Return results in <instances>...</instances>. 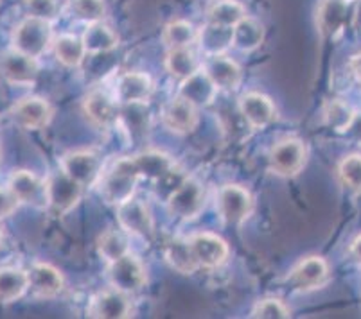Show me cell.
<instances>
[{
    "label": "cell",
    "mask_w": 361,
    "mask_h": 319,
    "mask_svg": "<svg viewBox=\"0 0 361 319\" xmlns=\"http://www.w3.org/2000/svg\"><path fill=\"white\" fill-rule=\"evenodd\" d=\"M216 94H218V87L212 83V79L205 70H198L191 77L183 79L178 92L180 97L195 104L196 108L209 106L214 103Z\"/></svg>",
    "instance_id": "17"
},
{
    "label": "cell",
    "mask_w": 361,
    "mask_h": 319,
    "mask_svg": "<svg viewBox=\"0 0 361 319\" xmlns=\"http://www.w3.org/2000/svg\"><path fill=\"white\" fill-rule=\"evenodd\" d=\"M8 189L15 194L20 203L31 205L35 208L47 206V183L35 176L29 170H16L9 176Z\"/></svg>",
    "instance_id": "7"
},
{
    "label": "cell",
    "mask_w": 361,
    "mask_h": 319,
    "mask_svg": "<svg viewBox=\"0 0 361 319\" xmlns=\"http://www.w3.org/2000/svg\"><path fill=\"white\" fill-rule=\"evenodd\" d=\"M18 199L15 197V194L11 190H2L0 189V219H4V217L11 215L13 212L18 206Z\"/></svg>",
    "instance_id": "41"
},
{
    "label": "cell",
    "mask_w": 361,
    "mask_h": 319,
    "mask_svg": "<svg viewBox=\"0 0 361 319\" xmlns=\"http://www.w3.org/2000/svg\"><path fill=\"white\" fill-rule=\"evenodd\" d=\"M108 280L114 285V289L124 292V294H130V292H137L144 287L146 271L139 258L128 253V255L121 256L119 261L111 262L108 268Z\"/></svg>",
    "instance_id": "3"
},
{
    "label": "cell",
    "mask_w": 361,
    "mask_h": 319,
    "mask_svg": "<svg viewBox=\"0 0 361 319\" xmlns=\"http://www.w3.org/2000/svg\"><path fill=\"white\" fill-rule=\"evenodd\" d=\"M27 275L29 287L38 298H54L63 289V276L49 264H35Z\"/></svg>",
    "instance_id": "22"
},
{
    "label": "cell",
    "mask_w": 361,
    "mask_h": 319,
    "mask_svg": "<svg viewBox=\"0 0 361 319\" xmlns=\"http://www.w3.org/2000/svg\"><path fill=\"white\" fill-rule=\"evenodd\" d=\"M205 72L212 79L218 90H235L241 83V68L234 59L223 54L211 56L205 65Z\"/></svg>",
    "instance_id": "21"
},
{
    "label": "cell",
    "mask_w": 361,
    "mask_h": 319,
    "mask_svg": "<svg viewBox=\"0 0 361 319\" xmlns=\"http://www.w3.org/2000/svg\"><path fill=\"white\" fill-rule=\"evenodd\" d=\"M347 20V0H322L318 8V29L327 38H336Z\"/></svg>",
    "instance_id": "24"
},
{
    "label": "cell",
    "mask_w": 361,
    "mask_h": 319,
    "mask_svg": "<svg viewBox=\"0 0 361 319\" xmlns=\"http://www.w3.org/2000/svg\"><path fill=\"white\" fill-rule=\"evenodd\" d=\"M232 36H234V27H225V25L209 24L198 32L200 49L205 56H218L223 54L226 49L232 45Z\"/></svg>",
    "instance_id": "25"
},
{
    "label": "cell",
    "mask_w": 361,
    "mask_h": 319,
    "mask_svg": "<svg viewBox=\"0 0 361 319\" xmlns=\"http://www.w3.org/2000/svg\"><path fill=\"white\" fill-rule=\"evenodd\" d=\"M85 113L96 126L110 127L119 120L121 110L110 95L104 92H94L85 101Z\"/></svg>",
    "instance_id": "23"
},
{
    "label": "cell",
    "mask_w": 361,
    "mask_h": 319,
    "mask_svg": "<svg viewBox=\"0 0 361 319\" xmlns=\"http://www.w3.org/2000/svg\"><path fill=\"white\" fill-rule=\"evenodd\" d=\"M354 24H356L357 29H361V2L356 9V15H354Z\"/></svg>",
    "instance_id": "45"
},
{
    "label": "cell",
    "mask_w": 361,
    "mask_h": 319,
    "mask_svg": "<svg viewBox=\"0 0 361 319\" xmlns=\"http://www.w3.org/2000/svg\"><path fill=\"white\" fill-rule=\"evenodd\" d=\"M119 120L124 124L131 138H142L149 130V110L146 103L124 104Z\"/></svg>",
    "instance_id": "31"
},
{
    "label": "cell",
    "mask_w": 361,
    "mask_h": 319,
    "mask_svg": "<svg viewBox=\"0 0 361 319\" xmlns=\"http://www.w3.org/2000/svg\"><path fill=\"white\" fill-rule=\"evenodd\" d=\"M340 174L341 183L353 192H361V156L360 154H350V156L343 158L340 163Z\"/></svg>",
    "instance_id": "37"
},
{
    "label": "cell",
    "mask_w": 361,
    "mask_h": 319,
    "mask_svg": "<svg viewBox=\"0 0 361 319\" xmlns=\"http://www.w3.org/2000/svg\"><path fill=\"white\" fill-rule=\"evenodd\" d=\"M205 205V192L196 180L185 177V182L167 199V208L180 219H192Z\"/></svg>",
    "instance_id": "6"
},
{
    "label": "cell",
    "mask_w": 361,
    "mask_h": 319,
    "mask_svg": "<svg viewBox=\"0 0 361 319\" xmlns=\"http://www.w3.org/2000/svg\"><path fill=\"white\" fill-rule=\"evenodd\" d=\"M71 11L81 22L94 24L104 16L103 0H71Z\"/></svg>",
    "instance_id": "38"
},
{
    "label": "cell",
    "mask_w": 361,
    "mask_h": 319,
    "mask_svg": "<svg viewBox=\"0 0 361 319\" xmlns=\"http://www.w3.org/2000/svg\"><path fill=\"white\" fill-rule=\"evenodd\" d=\"M162 38L169 49H189L198 42V31L185 20H176L166 25Z\"/></svg>",
    "instance_id": "33"
},
{
    "label": "cell",
    "mask_w": 361,
    "mask_h": 319,
    "mask_svg": "<svg viewBox=\"0 0 361 319\" xmlns=\"http://www.w3.org/2000/svg\"><path fill=\"white\" fill-rule=\"evenodd\" d=\"M117 221L124 232L131 235L149 239L153 235V219L149 215V210L139 199L130 197L128 201L121 203L117 208Z\"/></svg>",
    "instance_id": "11"
},
{
    "label": "cell",
    "mask_w": 361,
    "mask_h": 319,
    "mask_svg": "<svg viewBox=\"0 0 361 319\" xmlns=\"http://www.w3.org/2000/svg\"><path fill=\"white\" fill-rule=\"evenodd\" d=\"M290 308L277 298H266V300L259 301L252 311V318L261 319H284L290 318Z\"/></svg>",
    "instance_id": "39"
},
{
    "label": "cell",
    "mask_w": 361,
    "mask_h": 319,
    "mask_svg": "<svg viewBox=\"0 0 361 319\" xmlns=\"http://www.w3.org/2000/svg\"><path fill=\"white\" fill-rule=\"evenodd\" d=\"M47 206L54 213H67L78 205L83 185L72 180L67 173L58 170L47 182Z\"/></svg>",
    "instance_id": "2"
},
{
    "label": "cell",
    "mask_w": 361,
    "mask_h": 319,
    "mask_svg": "<svg viewBox=\"0 0 361 319\" xmlns=\"http://www.w3.org/2000/svg\"><path fill=\"white\" fill-rule=\"evenodd\" d=\"M29 287V275L22 269H0V304H11L24 296Z\"/></svg>",
    "instance_id": "26"
},
{
    "label": "cell",
    "mask_w": 361,
    "mask_h": 319,
    "mask_svg": "<svg viewBox=\"0 0 361 319\" xmlns=\"http://www.w3.org/2000/svg\"><path fill=\"white\" fill-rule=\"evenodd\" d=\"M347 137H350L354 142L361 144V113H356L353 118V123H350L349 130L345 131Z\"/></svg>",
    "instance_id": "42"
},
{
    "label": "cell",
    "mask_w": 361,
    "mask_h": 319,
    "mask_svg": "<svg viewBox=\"0 0 361 319\" xmlns=\"http://www.w3.org/2000/svg\"><path fill=\"white\" fill-rule=\"evenodd\" d=\"M124 163L137 177H146V180H153V182L166 176L175 167L173 160L160 151H146V153H140L133 158H124Z\"/></svg>",
    "instance_id": "14"
},
{
    "label": "cell",
    "mask_w": 361,
    "mask_h": 319,
    "mask_svg": "<svg viewBox=\"0 0 361 319\" xmlns=\"http://www.w3.org/2000/svg\"><path fill=\"white\" fill-rule=\"evenodd\" d=\"M83 45L87 49V52L90 54H103V52H110L117 47L119 39L117 35L111 31L110 27H106L101 22H94V24H88L87 31L83 35Z\"/></svg>",
    "instance_id": "27"
},
{
    "label": "cell",
    "mask_w": 361,
    "mask_h": 319,
    "mask_svg": "<svg viewBox=\"0 0 361 319\" xmlns=\"http://www.w3.org/2000/svg\"><path fill=\"white\" fill-rule=\"evenodd\" d=\"M11 118L24 130H40L51 123L52 108L42 97H25L11 108Z\"/></svg>",
    "instance_id": "13"
},
{
    "label": "cell",
    "mask_w": 361,
    "mask_h": 319,
    "mask_svg": "<svg viewBox=\"0 0 361 319\" xmlns=\"http://www.w3.org/2000/svg\"><path fill=\"white\" fill-rule=\"evenodd\" d=\"M218 206L226 225H241L254 210V199L243 187L225 185L219 190Z\"/></svg>",
    "instance_id": "4"
},
{
    "label": "cell",
    "mask_w": 361,
    "mask_h": 319,
    "mask_svg": "<svg viewBox=\"0 0 361 319\" xmlns=\"http://www.w3.org/2000/svg\"><path fill=\"white\" fill-rule=\"evenodd\" d=\"M0 75L16 87H32L38 77L36 59L18 51L6 52L0 58Z\"/></svg>",
    "instance_id": "8"
},
{
    "label": "cell",
    "mask_w": 361,
    "mask_h": 319,
    "mask_svg": "<svg viewBox=\"0 0 361 319\" xmlns=\"http://www.w3.org/2000/svg\"><path fill=\"white\" fill-rule=\"evenodd\" d=\"M246 16L245 8L235 0H219L209 11V22L225 27H234L238 22H241Z\"/></svg>",
    "instance_id": "35"
},
{
    "label": "cell",
    "mask_w": 361,
    "mask_h": 319,
    "mask_svg": "<svg viewBox=\"0 0 361 319\" xmlns=\"http://www.w3.org/2000/svg\"><path fill=\"white\" fill-rule=\"evenodd\" d=\"M350 68H353L354 74H356L357 77L361 79V52H360V54L354 56L353 59H350Z\"/></svg>",
    "instance_id": "44"
},
{
    "label": "cell",
    "mask_w": 361,
    "mask_h": 319,
    "mask_svg": "<svg viewBox=\"0 0 361 319\" xmlns=\"http://www.w3.org/2000/svg\"><path fill=\"white\" fill-rule=\"evenodd\" d=\"M354 115H356V111L349 104L340 101V99H334V101L327 103L326 110H324V120H326L327 126L333 127L338 133H345L353 123Z\"/></svg>",
    "instance_id": "36"
},
{
    "label": "cell",
    "mask_w": 361,
    "mask_h": 319,
    "mask_svg": "<svg viewBox=\"0 0 361 319\" xmlns=\"http://www.w3.org/2000/svg\"><path fill=\"white\" fill-rule=\"evenodd\" d=\"M2 239H4V235H2V230H0V246H2Z\"/></svg>",
    "instance_id": "46"
},
{
    "label": "cell",
    "mask_w": 361,
    "mask_h": 319,
    "mask_svg": "<svg viewBox=\"0 0 361 319\" xmlns=\"http://www.w3.org/2000/svg\"><path fill=\"white\" fill-rule=\"evenodd\" d=\"M54 54L61 65L75 68L83 63L87 49L83 45V39H80L78 36L65 35L54 42Z\"/></svg>",
    "instance_id": "32"
},
{
    "label": "cell",
    "mask_w": 361,
    "mask_h": 319,
    "mask_svg": "<svg viewBox=\"0 0 361 319\" xmlns=\"http://www.w3.org/2000/svg\"><path fill=\"white\" fill-rule=\"evenodd\" d=\"M350 255L354 256V261L361 264V235L354 239L353 246H350Z\"/></svg>",
    "instance_id": "43"
},
{
    "label": "cell",
    "mask_w": 361,
    "mask_h": 319,
    "mask_svg": "<svg viewBox=\"0 0 361 319\" xmlns=\"http://www.w3.org/2000/svg\"><path fill=\"white\" fill-rule=\"evenodd\" d=\"M131 312L130 301L126 294L121 291H106L94 296L90 307H88V315L90 318L101 319H123L128 318Z\"/></svg>",
    "instance_id": "20"
},
{
    "label": "cell",
    "mask_w": 361,
    "mask_h": 319,
    "mask_svg": "<svg viewBox=\"0 0 361 319\" xmlns=\"http://www.w3.org/2000/svg\"><path fill=\"white\" fill-rule=\"evenodd\" d=\"M166 258L171 268H175L176 271L183 273V275H191L200 268L189 239L187 241H182V239L171 241L166 248Z\"/></svg>",
    "instance_id": "30"
},
{
    "label": "cell",
    "mask_w": 361,
    "mask_h": 319,
    "mask_svg": "<svg viewBox=\"0 0 361 319\" xmlns=\"http://www.w3.org/2000/svg\"><path fill=\"white\" fill-rule=\"evenodd\" d=\"M162 120L166 127L178 135L191 133L198 124V113L196 106L178 95L176 99L169 101L162 111Z\"/></svg>",
    "instance_id": "16"
},
{
    "label": "cell",
    "mask_w": 361,
    "mask_h": 319,
    "mask_svg": "<svg viewBox=\"0 0 361 319\" xmlns=\"http://www.w3.org/2000/svg\"><path fill=\"white\" fill-rule=\"evenodd\" d=\"M329 280V265L322 256H307L291 269L288 282L297 291H313Z\"/></svg>",
    "instance_id": "10"
},
{
    "label": "cell",
    "mask_w": 361,
    "mask_h": 319,
    "mask_svg": "<svg viewBox=\"0 0 361 319\" xmlns=\"http://www.w3.org/2000/svg\"><path fill=\"white\" fill-rule=\"evenodd\" d=\"M239 111L246 118V123L255 130H264L275 120V106L270 99L262 94H246L241 97Z\"/></svg>",
    "instance_id": "18"
},
{
    "label": "cell",
    "mask_w": 361,
    "mask_h": 319,
    "mask_svg": "<svg viewBox=\"0 0 361 319\" xmlns=\"http://www.w3.org/2000/svg\"><path fill=\"white\" fill-rule=\"evenodd\" d=\"M137 180H139V177L128 169L124 160L117 162V165L108 173L106 177H104L103 187H101V194H103L104 201L117 206H119L121 203L128 201L130 197H133V192H135Z\"/></svg>",
    "instance_id": "9"
},
{
    "label": "cell",
    "mask_w": 361,
    "mask_h": 319,
    "mask_svg": "<svg viewBox=\"0 0 361 319\" xmlns=\"http://www.w3.org/2000/svg\"><path fill=\"white\" fill-rule=\"evenodd\" d=\"M61 169L80 185H92L101 174V158L92 151H74L65 154Z\"/></svg>",
    "instance_id": "12"
},
{
    "label": "cell",
    "mask_w": 361,
    "mask_h": 319,
    "mask_svg": "<svg viewBox=\"0 0 361 319\" xmlns=\"http://www.w3.org/2000/svg\"><path fill=\"white\" fill-rule=\"evenodd\" d=\"M196 261L203 268H218L228 256V246L214 233H196L189 239Z\"/></svg>",
    "instance_id": "15"
},
{
    "label": "cell",
    "mask_w": 361,
    "mask_h": 319,
    "mask_svg": "<svg viewBox=\"0 0 361 319\" xmlns=\"http://www.w3.org/2000/svg\"><path fill=\"white\" fill-rule=\"evenodd\" d=\"M153 92V81L144 72H128L117 81L116 95L117 101L123 104L146 103Z\"/></svg>",
    "instance_id": "19"
},
{
    "label": "cell",
    "mask_w": 361,
    "mask_h": 319,
    "mask_svg": "<svg viewBox=\"0 0 361 319\" xmlns=\"http://www.w3.org/2000/svg\"><path fill=\"white\" fill-rule=\"evenodd\" d=\"M347 2H349V0H347Z\"/></svg>",
    "instance_id": "47"
},
{
    "label": "cell",
    "mask_w": 361,
    "mask_h": 319,
    "mask_svg": "<svg viewBox=\"0 0 361 319\" xmlns=\"http://www.w3.org/2000/svg\"><path fill=\"white\" fill-rule=\"evenodd\" d=\"M166 68L173 77L187 79L196 74L200 68V59L195 52L189 49H169V54L166 58Z\"/></svg>",
    "instance_id": "29"
},
{
    "label": "cell",
    "mask_w": 361,
    "mask_h": 319,
    "mask_svg": "<svg viewBox=\"0 0 361 319\" xmlns=\"http://www.w3.org/2000/svg\"><path fill=\"white\" fill-rule=\"evenodd\" d=\"M264 39V29L254 18H243L241 22L234 25V36H232V45L243 52H252L261 47Z\"/></svg>",
    "instance_id": "28"
},
{
    "label": "cell",
    "mask_w": 361,
    "mask_h": 319,
    "mask_svg": "<svg viewBox=\"0 0 361 319\" xmlns=\"http://www.w3.org/2000/svg\"><path fill=\"white\" fill-rule=\"evenodd\" d=\"M52 42V31L47 20L29 16L13 32V47L31 58H40Z\"/></svg>",
    "instance_id": "1"
},
{
    "label": "cell",
    "mask_w": 361,
    "mask_h": 319,
    "mask_svg": "<svg viewBox=\"0 0 361 319\" xmlns=\"http://www.w3.org/2000/svg\"><path fill=\"white\" fill-rule=\"evenodd\" d=\"M97 249H99L101 256H103L104 261H108L111 264V262L119 261L121 256L130 253V244H128V239L123 232L108 230V232H104L99 237Z\"/></svg>",
    "instance_id": "34"
},
{
    "label": "cell",
    "mask_w": 361,
    "mask_h": 319,
    "mask_svg": "<svg viewBox=\"0 0 361 319\" xmlns=\"http://www.w3.org/2000/svg\"><path fill=\"white\" fill-rule=\"evenodd\" d=\"M304 163H306V147L295 138L282 140L277 146H274L270 153V167L279 176H295L300 173Z\"/></svg>",
    "instance_id": "5"
},
{
    "label": "cell",
    "mask_w": 361,
    "mask_h": 319,
    "mask_svg": "<svg viewBox=\"0 0 361 319\" xmlns=\"http://www.w3.org/2000/svg\"><path fill=\"white\" fill-rule=\"evenodd\" d=\"M25 9L35 18L47 20V22H52L58 16V2L56 0H25Z\"/></svg>",
    "instance_id": "40"
}]
</instances>
